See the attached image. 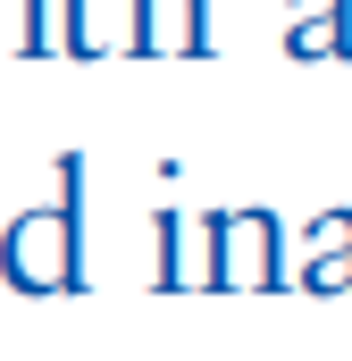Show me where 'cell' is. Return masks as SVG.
<instances>
[{"mask_svg":"<svg viewBox=\"0 0 352 361\" xmlns=\"http://www.w3.org/2000/svg\"><path fill=\"white\" fill-rule=\"evenodd\" d=\"M0 286H17V294L84 286V152H59V193L0 227Z\"/></svg>","mask_w":352,"mask_h":361,"instance_id":"cell-1","label":"cell"},{"mask_svg":"<svg viewBox=\"0 0 352 361\" xmlns=\"http://www.w3.org/2000/svg\"><path fill=\"white\" fill-rule=\"evenodd\" d=\"M201 244H210V269H201L210 294H268V286H285L277 219L268 210H210L201 219Z\"/></svg>","mask_w":352,"mask_h":361,"instance_id":"cell-2","label":"cell"},{"mask_svg":"<svg viewBox=\"0 0 352 361\" xmlns=\"http://www.w3.org/2000/svg\"><path fill=\"white\" fill-rule=\"evenodd\" d=\"M126 59H210V0H126Z\"/></svg>","mask_w":352,"mask_h":361,"instance_id":"cell-3","label":"cell"},{"mask_svg":"<svg viewBox=\"0 0 352 361\" xmlns=\"http://www.w3.org/2000/svg\"><path fill=\"white\" fill-rule=\"evenodd\" d=\"M285 59H352V0H285Z\"/></svg>","mask_w":352,"mask_h":361,"instance_id":"cell-4","label":"cell"},{"mask_svg":"<svg viewBox=\"0 0 352 361\" xmlns=\"http://www.w3.org/2000/svg\"><path fill=\"white\" fill-rule=\"evenodd\" d=\"M302 286H310V294H352V210H319V219H310Z\"/></svg>","mask_w":352,"mask_h":361,"instance_id":"cell-5","label":"cell"},{"mask_svg":"<svg viewBox=\"0 0 352 361\" xmlns=\"http://www.w3.org/2000/svg\"><path fill=\"white\" fill-rule=\"evenodd\" d=\"M151 286L160 294L193 286V269H184V219L176 210H151Z\"/></svg>","mask_w":352,"mask_h":361,"instance_id":"cell-6","label":"cell"},{"mask_svg":"<svg viewBox=\"0 0 352 361\" xmlns=\"http://www.w3.org/2000/svg\"><path fill=\"white\" fill-rule=\"evenodd\" d=\"M59 8H68V25H59V51H68V59H109V34H101L92 0H59Z\"/></svg>","mask_w":352,"mask_h":361,"instance_id":"cell-7","label":"cell"},{"mask_svg":"<svg viewBox=\"0 0 352 361\" xmlns=\"http://www.w3.org/2000/svg\"><path fill=\"white\" fill-rule=\"evenodd\" d=\"M17 59H42V0H25V25H17Z\"/></svg>","mask_w":352,"mask_h":361,"instance_id":"cell-8","label":"cell"}]
</instances>
